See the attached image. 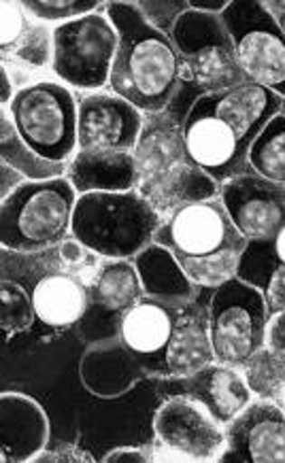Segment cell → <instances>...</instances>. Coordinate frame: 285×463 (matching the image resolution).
Listing matches in <instances>:
<instances>
[{
	"mask_svg": "<svg viewBox=\"0 0 285 463\" xmlns=\"http://www.w3.org/2000/svg\"><path fill=\"white\" fill-rule=\"evenodd\" d=\"M105 14L119 36L109 91L135 105L145 118L168 111L185 77L173 39L151 26L137 3H107Z\"/></svg>",
	"mask_w": 285,
	"mask_h": 463,
	"instance_id": "cell-1",
	"label": "cell"
},
{
	"mask_svg": "<svg viewBox=\"0 0 285 463\" xmlns=\"http://www.w3.org/2000/svg\"><path fill=\"white\" fill-rule=\"evenodd\" d=\"M137 192L166 217L179 206L220 198V183L190 160L184 124L171 111L147 115L137 147Z\"/></svg>",
	"mask_w": 285,
	"mask_h": 463,
	"instance_id": "cell-2",
	"label": "cell"
},
{
	"mask_svg": "<svg viewBox=\"0 0 285 463\" xmlns=\"http://www.w3.org/2000/svg\"><path fill=\"white\" fill-rule=\"evenodd\" d=\"M162 219L138 192L83 194L71 236L102 260H135L154 242Z\"/></svg>",
	"mask_w": 285,
	"mask_h": 463,
	"instance_id": "cell-3",
	"label": "cell"
},
{
	"mask_svg": "<svg viewBox=\"0 0 285 463\" xmlns=\"http://www.w3.org/2000/svg\"><path fill=\"white\" fill-rule=\"evenodd\" d=\"M79 194L66 176L24 181L0 206V245L17 253L53 249L71 236Z\"/></svg>",
	"mask_w": 285,
	"mask_h": 463,
	"instance_id": "cell-4",
	"label": "cell"
},
{
	"mask_svg": "<svg viewBox=\"0 0 285 463\" xmlns=\"http://www.w3.org/2000/svg\"><path fill=\"white\" fill-rule=\"evenodd\" d=\"M3 279L28 291L36 319L53 330L77 326L90 308V281L64 266L58 247L36 253L3 249Z\"/></svg>",
	"mask_w": 285,
	"mask_h": 463,
	"instance_id": "cell-5",
	"label": "cell"
},
{
	"mask_svg": "<svg viewBox=\"0 0 285 463\" xmlns=\"http://www.w3.org/2000/svg\"><path fill=\"white\" fill-rule=\"evenodd\" d=\"M7 111L22 141L41 157L69 164L77 154L79 96L64 83L22 85Z\"/></svg>",
	"mask_w": 285,
	"mask_h": 463,
	"instance_id": "cell-6",
	"label": "cell"
},
{
	"mask_svg": "<svg viewBox=\"0 0 285 463\" xmlns=\"http://www.w3.org/2000/svg\"><path fill=\"white\" fill-rule=\"evenodd\" d=\"M118 45V30L105 11L53 26L52 75L71 90L105 91Z\"/></svg>",
	"mask_w": 285,
	"mask_h": 463,
	"instance_id": "cell-7",
	"label": "cell"
},
{
	"mask_svg": "<svg viewBox=\"0 0 285 463\" xmlns=\"http://www.w3.org/2000/svg\"><path fill=\"white\" fill-rule=\"evenodd\" d=\"M171 39L184 62L185 77L196 90V99L247 81L222 15L190 9L175 24Z\"/></svg>",
	"mask_w": 285,
	"mask_h": 463,
	"instance_id": "cell-8",
	"label": "cell"
},
{
	"mask_svg": "<svg viewBox=\"0 0 285 463\" xmlns=\"http://www.w3.org/2000/svg\"><path fill=\"white\" fill-rule=\"evenodd\" d=\"M269 323L264 296L241 279L209 291V330L217 364L242 370L266 346Z\"/></svg>",
	"mask_w": 285,
	"mask_h": 463,
	"instance_id": "cell-9",
	"label": "cell"
},
{
	"mask_svg": "<svg viewBox=\"0 0 285 463\" xmlns=\"http://www.w3.org/2000/svg\"><path fill=\"white\" fill-rule=\"evenodd\" d=\"M154 242L168 249L177 261H207L242 253L247 247L220 198L198 200L168 213L156 230Z\"/></svg>",
	"mask_w": 285,
	"mask_h": 463,
	"instance_id": "cell-10",
	"label": "cell"
},
{
	"mask_svg": "<svg viewBox=\"0 0 285 463\" xmlns=\"http://www.w3.org/2000/svg\"><path fill=\"white\" fill-rule=\"evenodd\" d=\"M222 22L247 81L264 85L285 100V34L262 0H230Z\"/></svg>",
	"mask_w": 285,
	"mask_h": 463,
	"instance_id": "cell-11",
	"label": "cell"
},
{
	"mask_svg": "<svg viewBox=\"0 0 285 463\" xmlns=\"http://www.w3.org/2000/svg\"><path fill=\"white\" fill-rule=\"evenodd\" d=\"M154 431V449L168 453L157 459L220 461L226 450V428L187 395H173L157 408Z\"/></svg>",
	"mask_w": 285,
	"mask_h": 463,
	"instance_id": "cell-12",
	"label": "cell"
},
{
	"mask_svg": "<svg viewBox=\"0 0 285 463\" xmlns=\"http://www.w3.org/2000/svg\"><path fill=\"white\" fill-rule=\"evenodd\" d=\"M145 298L141 274L132 260H100L94 277L90 279V308L77 323L79 336L90 338L99 323L96 340L118 336L121 315Z\"/></svg>",
	"mask_w": 285,
	"mask_h": 463,
	"instance_id": "cell-13",
	"label": "cell"
},
{
	"mask_svg": "<svg viewBox=\"0 0 285 463\" xmlns=\"http://www.w3.org/2000/svg\"><path fill=\"white\" fill-rule=\"evenodd\" d=\"M220 200L247 242L269 241L285 228V185L242 173L223 183Z\"/></svg>",
	"mask_w": 285,
	"mask_h": 463,
	"instance_id": "cell-14",
	"label": "cell"
},
{
	"mask_svg": "<svg viewBox=\"0 0 285 463\" xmlns=\"http://www.w3.org/2000/svg\"><path fill=\"white\" fill-rule=\"evenodd\" d=\"M145 115L113 91L79 96L77 151H132Z\"/></svg>",
	"mask_w": 285,
	"mask_h": 463,
	"instance_id": "cell-15",
	"label": "cell"
},
{
	"mask_svg": "<svg viewBox=\"0 0 285 463\" xmlns=\"http://www.w3.org/2000/svg\"><path fill=\"white\" fill-rule=\"evenodd\" d=\"M187 300L145 296L121 315L118 338L132 351L147 376L166 379V351L181 307Z\"/></svg>",
	"mask_w": 285,
	"mask_h": 463,
	"instance_id": "cell-16",
	"label": "cell"
},
{
	"mask_svg": "<svg viewBox=\"0 0 285 463\" xmlns=\"http://www.w3.org/2000/svg\"><path fill=\"white\" fill-rule=\"evenodd\" d=\"M228 463H285V411L269 400H252L234 421L226 425Z\"/></svg>",
	"mask_w": 285,
	"mask_h": 463,
	"instance_id": "cell-17",
	"label": "cell"
},
{
	"mask_svg": "<svg viewBox=\"0 0 285 463\" xmlns=\"http://www.w3.org/2000/svg\"><path fill=\"white\" fill-rule=\"evenodd\" d=\"M184 141L190 160L220 185L247 173V154L234 132L196 102H192L184 119Z\"/></svg>",
	"mask_w": 285,
	"mask_h": 463,
	"instance_id": "cell-18",
	"label": "cell"
},
{
	"mask_svg": "<svg viewBox=\"0 0 285 463\" xmlns=\"http://www.w3.org/2000/svg\"><path fill=\"white\" fill-rule=\"evenodd\" d=\"M194 102L220 118L234 132L236 141L245 154H250L252 143L256 141L258 134L283 111L285 105L281 96L253 81H245L226 91H217V94L200 96Z\"/></svg>",
	"mask_w": 285,
	"mask_h": 463,
	"instance_id": "cell-19",
	"label": "cell"
},
{
	"mask_svg": "<svg viewBox=\"0 0 285 463\" xmlns=\"http://www.w3.org/2000/svg\"><path fill=\"white\" fill-rule=\"evenodd\" d=\"M175 381L181 387V395L198 402L217 423L223 428L234 421L239 414L252 404L253 395L247 387L242 370L226 364H209L198 373Z\"/></svg>",
	"mask_w": 285,
	"mask_h": 463,
	"instance_id": "cell-20",
	"label": "cell"
},
{
	"mask_svg": "<svg viewBox=\"0 0 285 463\" xmlns=\"http://www.w3.org/2000/svg\"><path fill=\"white\" fill-rule=\"evenodd\" d=\"M0 417V459L5 463L34 461L47 449L50 421L39 402L22 393H3Z\"/></svg>",
	"mask_w": 285,
	"mask_h": 463,
	"instance_id": "cell-21",
	"label": "cell"
},
{
	"mask_svg": "<svg viewBox=\"0 0 285 463\" xmlns=\"http://www.w3.org/2000/svg\"><path fill=\"white\" fill-rule=\"evenodd\" d=\"M83 387L99 398H118L130 392L138 381L149 379L141 362L118 336L88 345L79 364Z\"/></svg>",
	"mask_w": 285,
	"mask_h": 463,
	"instance_id": "cell-22",
	"label": "cell"
},
{
	"mask_svg": "<svg viewBox=\"0 0 285 463\" xmlns=\"http://www.w3.org/2000/svg\"><path fill=\"white\" fill-rule=\"evenodd\" d=\"M194 296L181 307L166 351V379H184L215 362L209 330V298Z\"/></svg>",
	"mask_w": 285,
	"mask_h": 463,
	"instance_id": "cell-23",
	"label": "cell"
},
{
	"mask_svg": "<svg viewBox=\"0 0 285 463\" xmlns=\"http://www.w3.org/2000/svg\"><path fill=\"white\" fill-rule=\"evenodd\" d=\"M66 179L79 196L96 192H137V162L132 151H77Z\"/></svg>",
	"mask_w": 285,
	"mask_h": 463,
	"instance_id": "cell-24",
	"label": "cell"
},
{
	"mask_svg": "<svg viewBox=\"0 0 285 463\" xmlns=\"http://www.w3.org/2000/svg\"><path fill=\"white\" fill-rule=\"evenodd\" d=\"M236 279L264 296L271 319L285 313V261L272 251L271 241H250L241 255Z\"/></svg>",
	"mask_w": 285,
	"mask_h": 463,
	"instance_id": "cell-25",
	"label": "cell"
},
{
	"mask_svg": "<svg viewBox=\"0 0 285 463\" xmlns=\"http://www.w3.org/2000/svg\"><path fill=\"white\" fill-rule=\"evenodd\" d=\"M132 261L141 274L145 296L171 298V300H192L194 296H198L200 289L185 277L179 261L168 249L151 242Z\"/></svg>",
	"mask_w": 285,
	"mask_h": 463,
	"instance_id": "cell-26",
	"label": "cell"
},
{
	"mask_svg": "<svg viewBox=\"0 0 285 463\" xmlns=\"http://www.w3.org/2000/svg\"><path fill=\"white\" fill-rule=\"evenodd\" d=\"M0 162L17 170L28 181L58 179V176H66V168H69V164L50 162L30 149L17 134L7 109H3V115H0Z\"/></svg>",
	"mask_w": 285,
	"mask_h": 463,
	"instance_id": "cell-27",
	"label": "cell"
},
{
	"mask_svg": "<svg viewBox=\"0 0 285 463\" xmlns=\"http://www.w3.org/2000/svg\"><path fill=\"white\" fill-rule=\"evenodd\" d=\"M247 173L285 185V113H279L258 134L247 154Z\"/></svg>",
	"mask_w": 285,
	"mask_h": 463,
	"instance_id": "cell-28",
	"label": "cell"
},
{
	"mask_svg": "<svg viewBox=\"0 0 285 463\" xmlns=\"http://www.w3.org/2000/svg\"><path fill=\"white\" fill-rule=\"evenodd\" d=\"M242 376L253 398L281 404L285 395V359L279 357L269 345L242 365Z\"/></svg>",
	"mask_w": 285,
	"mask_h": 463,
	"instance_id": "cell-29",
	"label": "cell"
},
{
	"mask_svg": "<svg viewBox=\"0 0 285 463\" xmlns=\"http://www.w3.org/2000/svg\"><path fill=\"white\" fill-rule=\"evenodd\" d=\"M53 60V28L47 24L34 22L30 24L26 34L15 43L14 50L9 53H3V66L11 69H24V71H52Z\"/></svg>",
	"mask_w": 285,
	"mask_h": 463,
	"instance_id": "cell-30",
	"label": "cell"
},
{
	"mask_svg": "<svg viewBox=\"0 0 285 463\" xmlns=\"http://www.w3.org/2000/svg\"><path fill=\"white\" fill-rule=\"evenodd\" d=\"M107 3L99 0H26L24 9L33 17L34 22L41 24H66L79 17L96 14V11H105Z\"/></svg>",
	"mask_w": 285,
	"mask_h": 463,
	"instance_id": "cell-31",
	"label": "cell"
},
{
	"mask_svg": "<svg viewBox=\"0 0 285 463\" xmlns=\"http://www.w3.org/2000/svg\"><path fill=\"white\" fill-rule=\"evenodd\" d=\"M0 300H3V307H0V323H3V332L7 334H20L26 332L33 321L36 319L33 300H30L28 291L22 288L20 283L5 281L0 283Z\"/></svg>",
	"mask_w": 285,
	"mask_h": 463,
	"instance_id": "cell-32",
	"label": "cell"
},
{
	"mask_svg": "<svg viewBox=\"0 0 285 463\" xmlns=\"http://www.w3.org/2000/svg\"><path fill=\"white\" fill-rule=\"evenodd\" d=\"M33 24V17L26 14L24 9V3H17V0H5L0 5V53H9L14 50L17 41L26 34V30Z\"/></svg>",
	"mask_w": 285,
	"mask_h": 463,
	"instance_id": "cell-33",
	"label": "cell"
},
{
	"mask_svg": "<svg viewBox=\"0 0 285 463\" xmlns=\"http://www.w3.org/2000/svg\"><path fill=\"white\" fill-rule=\"evenodd\" d=\"M137 7L141 9L145 20H147L151 26L168 36H171L179 17L192 9L190 0H166V3L165 0H160V3L149 0V3H137Z\"/></svg>",
	"mask_w": 285,
	"mask_h": 463,
	"instance_id": "cell-34",
	"label": "cell"
},
{
	"mask_svg": "<svg viewBox=\"0 0 285 463\" xmlns=\"http://www.w3.org/2000/svg\"><path fill=\"white\" fill-rule=\"evenodd\" d=\"M36 463L45 461H94L92 455H88L86 450L72 447V444H58L53 449H45L43 453L34 459Z\"/></svg>",
	"mask_w": 285,
	"mask_h": 463,
	"instance_id": "cell-35",
	"label": "cell"
},
{
	"mask_svg": "<svg viewBox=\"0 0 285 463\" xmlns=\"http://www.w3.org/2000/svg\"><path fill=\"white\" fill-rule=\"evenodd\" d=\"M266 345H269L279 357L285 359V313H279L271 319Z\"/></svg>",
	"mask_w": 285,
	"mask_h": 463,
	"instance_id": "cell-36",
	"label": "cell"
},
{
	"mask_svg": "<svg viewBox=\"0 0 285 463\" xmlns=\"http://www.w3.org/2000/svg\"><path fill=\"white\" fill-rule=\"evenodd\" d=\"M105 461L107 463H113V461H126V463H130V461H156V453H154V447H151V449L149 447L147 449H132V447L115 449L105 457Z\"/></svg>",
	"mask_w": 285,
	"mask_h": 463,
	"instance_id": "cell-37",
	"label": "cell"
},
{
	"mask_svg": "<svg viewBox=\"0 0 285 463\" xmlns=\"http://www.w3.org/2000/svg\"><path fill=\"white\" fill-rule=\"evenodd\" d=\"M0 181H3L0 183V200H5V198H9L11 194H14L17 187H20L22 183L28 179L24 175L17 173V170L7 166V164L0 162Z\"/></svg>",
	"mask_w": 285,
	"mask_h": 463,
	"instance_id": "cell-38",
	"label": "cell"
},
{
	"mask_svg": "<svg viewBox=\"0 0 285 463\" xmlns=\"http://www.w3.org/2000/svg\"><path fill=\"white\" fill-rule=\"evenodd\" d=\"M15 94H17V90L14 88L11 72L7 66H3V71H0V105H3V109H9L11 100H14Z\"/></svg>",
	"mask_w": 285,
	"mask_h": 463,
	"instance_id": "cell-39",
	"label": "cell"
},
{
	"mask_svg": "<svg viewBox=\"0 0 285 463\" xmlns=\"http://www.w3.org/2000/svg\"><path fill=\"white\" fill-rule=\"evenodd\" d=\"M230 5V0H190L192 11H200V14H214V15H222L226 7Z\"/></svg>",
	"mask_w": 285,
	"mask_h": 463,
	"instance_id": "cell-40",
	"label": "cell"
},
{
	"mask_svg": "<svg viewBox=\"0 0 285 463\" xmlns=\"http://www.w3.org/2000/svg\"><path fill=\"white\" fill-rule=\"evenodd\" d=\"M264 9L272 15V20L277 22V26L281 28L285 34V0H269V3H262Z\"/></svg>",
	"mask_w": 285,
	"mask_h": 463,
	"instance_id": "cell-41",
	"label": "cell"
},
{
	"mask_svg": "<svg viewBox=\"0 0 285 463\" xmlns=\"http://www.w3.org/2000/svg\"><path fill=\"white\" fill-rule=\"evenodd\" d=\"M271 241V247H272V251H275V255L281 261H285V228L279 232L277 236H272V239H269Z\"/></svg>",
	"mask_w": 285,
	"mask_h": 463,
	"instance_id": "cell-42",
	"label": "cell"
},
{
	"mask_svg": "<svg viewBox=\"0 0 285 463\" xmlns=\"http://www.w3.org/2000/svg\"><path fill=\"white\" fill-rule=\"evenodd\" d=\"M281 408L285 411V395H283V400H281Z\"/></svg>",
	"mask_w": 285,
	"mask_h": 463,
	"instance_id": "cell-43",
	"label": "cell"
}]
</instances>
